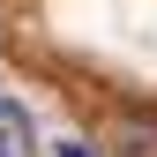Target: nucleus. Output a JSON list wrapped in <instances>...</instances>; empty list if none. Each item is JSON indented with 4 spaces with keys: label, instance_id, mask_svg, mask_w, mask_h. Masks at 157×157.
Returning <instances> with one entry per match:
<instances>
[{
    "label": "nucleus",
    "instance_id": "nucleus-1",
    "mask_svg": "<svg viewBox=\"0 0 157 157\" xmlns=\"http://www.w3.org/2000/svg\"><path fill=\"white\" fill-rule=\"evenodd\" d=\"M105 157H157V105H127L105 127Z\"/></svg>",
    "mask_w": 157,
    "mask_h": 157
},
{
    "label": "nucleus",
    "instance_id": "nucleus-2",
    "mask_svg": "<svg viewBox=\"0 0 157 157\" xmlns=\"http://www.w3.org/2000/svg\"><path fill=\"white\" fill-rule=\"evenodd\" d=\"M0 157H30V120L15 97H0Z\"/></svg>",
    "mask_w": 157,
    "mask_h": 157
},
{
    "label": "nucleus",
    "instance_id": "nucleus-3",
    "mask_svg": "<svg viewBox=\"0 0 157 157\" xmlns=\"http://www.w3.org/2000/svg\"><path fill=\"white\" fill-rule=\"evenodd\" d=\"M60 157H90V150H82V142H60Z\"/></svg>",
    "mask_w": 157,
    "mask_h": 157
}]
</instances>
